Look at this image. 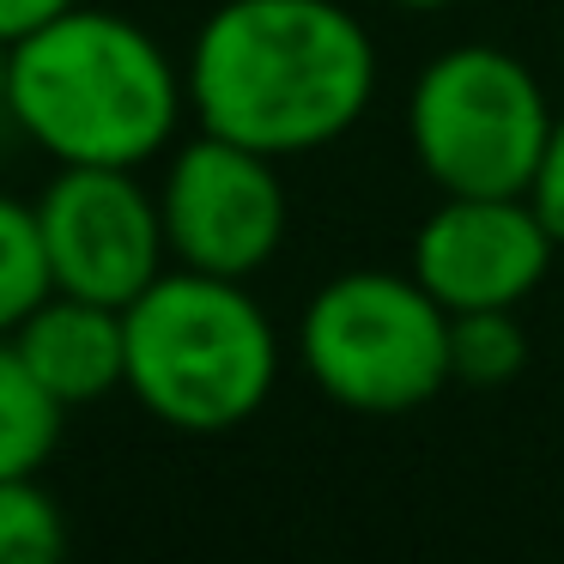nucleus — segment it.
<instances>
[{
	"label": "nucleus",
	"instance_id": "f257e3e1",
	"mask_svg": "<svg viewBox=\"0 0 564 564\" xmlns=\"http://www.w3.org/2000/svg\"><path fill=\"white\" fill-rule=\"evenodd\" d=\"M183 79L207 134L292 159L365 122L377 43L340 0H225L200 25Z\"/></svg>",
	"mask_w": 564,
	"mask_h": 564
},
{
	"label": "nucleus",
	"instance_id": "f03ea898",
	"mask_svg": "<svg viewBox=\"0 0 564 564\" xmlns=\"http://www.w3.org/2000/svg\"><path fill=\"white\" fill-rule=\"evenodd\" d=\"M188 79L152 31L122 13L74 7L13 43L7 116L55 164H140L171 147Z\"/></svg>",
	"mask_w": 564,
	"mask_h": 564
},
{
	"label": "nucleus",
	"instance_id": "7ed1b4c3",
	"mask_svg": "<svg viewBox=\"0 0 564 564\" xmlns=\"http://www.w3.org/2000/svg\"><path fill=\"white\" fill-rule=\"evenodd\" d=\"M128 316V389L159 425L188 437L237 431L280 382V334L243 280L159 273Z\"/></svg>",
	"mask_w": 564,
	"mask_h": 564
},
{
	"label": "nucleus",
	"instance_id": "20e7f679",
	"mask_svg": "<svg viewBox=\"0 0 564 564\" xmlns=\"http://www.w3.org/2000/svg\"><path fill=\"white\" fill-rule=\"evenodd\" d=\"M304 370L334 406L401 419L449 389V310L394 268L334 273L304 310Z\"/></svg>",
	"mask_w": 564,
	"mask_h": 564
},
{
	"label": "nucleus",
	"instance_id": "39448f33",
	"mask_svg": "<svg viewBox=\"0 0 564 564\" xmlns=\"http://www.w3.org/2000/svg\"><path fill=\"white\" fill-rule=\"evenodd\" d=\"M552 122L540 79L491 43L443 50L406 98V140L437 195H528Z\"/></svg>",
	"mask_w": 564,
	"mask_h": 564
},
{
	"label": "nucleus",
	"instance_id": "423d86ee",
	"mask_svg": "<svg viewBox=\"0 0 564 564\" xmlns=\"http://www.w3.org/2000/svg\"><path fill=\"white\" fill-rule=\"evenodd\" d=\"M37 231L55 292L98 297L116 310L134 304L171 256L159 195L128 164H62V176L37 200Z\"/></svg>",
	"mask_w": 564,
	"mask_h": 564
},
{
	"label": "nucleus",
	"instance_id": "0eeeda50",
	"mask_svg": "<svg viewBox=\"0 0 564 564\" xmlns=\"http://www.w3.org/2000/svg\"><path fill=\"white\" fill-rule=\"evenodd\" d=\"M159 213L176 268L249 280L280 256L285 183L268 152L200 128L164 171Z\"/></svg>",
	"mask_w": 564,
	"mask_h": 564
},
{
	"label": "nucleus",
	"instance_id": "6e6552de",
	"mask_svg": "<svg viewBox=\"0 0 564 564\" xmlns=\"http://www.w3.org/2000/svg\"><path fill=\"white\" fill-rule=\"evenodd\" d=\"M558 237L534 195H443L413 237V280L443 310H516L552 273Z\"/></svg>",
	"mask_w": 564,
	"mask_h": 564
},
{
	"label": "nucleus",
	"instance_id": "1a4fd4ad",
	"mask_svg": "<svg viewBox=\"0 0 564 564\" xmlns=\"http://www.w3.org/2000/svg\"><path fill=\"white\" fill-rule=\"evenodd\" d=\"M13 346L62 406L104 401L110 389H128V316L116 304L50 292L13 328Z\"/></svg>",
	"mask_w": 564,
	"mask_h": 564
},
{
	"label": "nucleus",
	"instance_id": "9d476101",
	"mask_svg": "<svg viewBox=\"0 0 564 564\" xmlns=\"http://www.w3.org/2000/svg\"><path fill=\"white\" fill-rule=\"evenodd\" d=\"M62 413L67 406L37 382L13 334H0V474H37L62 443Z\"/></svg>",
	"mask_w": 564,
	"mask_h": 564
},
{
	"label": "nucleus",
	"instance_id": "9b49d317",
	"mask_svg": "<svg viewBox=\"0 0 564 564\" xmlns=\"http://www.w3.org/2000/svg\"><path fill=\"white\" fill-rule=\"evenodd\" d=\"M528 365V334L516 310H455L449 316V382L503 389Z\"/></svg>",
	"mask_w": 564,
	"mask_h": 564
},
{
	"label": "nucleus",
	"instance_id": "f8f14e48",
	"mask_svg": "<svg viewBox=\"0 0 564 564\" xmlns=\"http://www.w3.org/2000/svg\"><path fill=\"white\" fill-rule=\"evenodd\" d=\"M50 292H55V273H50V256H43L37 207L0 195V334H13Z\"/></svg>",
	"mask_w": 564,
	"mask_h": 564
},
{
	"label": "nucleus",
	"instance_id": "ddd939ff",
	"mask_svg": "<svg viewBox=\"0 0 564 564\" xmlns=\"http://www.w3.org/2000/svg\"><path fill=\"white\" fill-rule=\"evenodd\" d=\"M62 546V503L37 486V474H0V564H50Z\"/></svg>",
	"mask_w": 564,
	"mask_h": 564
},
{
	"label": "nucleus",
	"instance_id": "4468645a",
	"mask_svg": "<svg viewBox=\"0 0 564 564\" xmlns=\"http://www.w3.org/2000/svg\"><path fill=\"white\" fill-rule=\"evenodd\" d=\"M534 207H540V219L552 225V237H558V249H564V116L552 122V140H546V159H540V176H534Z\"/></svg>",
	"mask_w": 564,
	"mask_h": 564
},
{
	"label": "nucleus",
	"instance_id": "2eb2a0df",
	"mask_svg": "<svg viewBox=\"0 0 564 564\" xmlns=\"http://www.w3.org/2000/svg\"><path fill=\"white\" fill-rule=\"evenodd\" d=\"M74 7L79 0H0V37L19 43V37H31V31H43L50 19L74 13Z\"/></svg>",
	"mask_w": 564,
	"mask_h": 564
},
{
	"label": "nucleus",
	"instance_id": "dca6fc26",
	"mask_svg": "<svg viewBox=\"0 0 564 564\" xmlns=\"http://www.w3.org/2000/svg\"><path fill=\"white\" fill-rule=\"evenodd\" d=\"M7 86H13V43L0 37V110H7Z\"/></svg>",
	"mask_w": 564,
	"mask_h": 564
},
{
	"label": "nucleus",
	"instance_id": "f3484780",
	"mask_svg": "<svg viewBox=\"0 0 564 564\" xmlns=\"http://www.w3.org/2000/svg\"><path fill=\"white\" fill-rule=\"evenodd\" d=\"M394 7H413V13H437V7H455V0H394Z\"/></svg>",
	"mask_w": 564,
	"mask_h": 564
}]
</instances>
